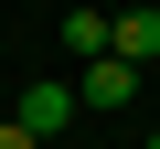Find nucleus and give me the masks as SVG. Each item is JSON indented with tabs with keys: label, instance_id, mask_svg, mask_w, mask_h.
Wrapping results in <instances>:
<instances>
[{
	"label": "nucleus",
	"instance_id": "7ed1b4c3",
	"mask_svg": "<svg viewBox=\"0 0 160 149\" xmlns=\"http://www.w3.org/2000/svg\"><path fill=\"white\" fill-rule=\"evenodd\" d=\"M107 53L149 64V53H160V11H118V22H107Z\"/></svg>",
	"mask_w": 160,
	"mask_h": 149
},
{
	"label": "nucleus",
	"instance_id": "f03ea898",
	"mask_svg": "<svg viewBox=\"0 0 160 149\" xmlns=\"http://www.w3.org/2000/svg\"><path fill=\"white\" fill-rule=\"evenodd\" d=\"M75 96H86V107H128V96H139V64H128V53H96V64H75Z\"/></svg>",
	"mask_w": 160,
	"mask_h": 149
},
{
	"label": "nucleus",
	"instance_id": "39448f33",
	"mask_svg": "<svg viewBox=\"0 0 160 149\" xmlns=\"http://www.w3.org/2000/svg\"><path fill=\"white\" fill-rule=\"evenodd\" d=\"M0 149H43V138H32V128H0Z\"/></svg>",
	"mask_w": 160,
	"mask_h": 149
},
{
	"label": "nucleus",
	"instance_id": "423d86ee",
	"mask_svg": "<svg viewBox=\"0 0 160 149\" xmlns=\"http://www.w3.org/2000/svg\"><path fill=\"white\" fill-rule=\"evenodd\" d=\"M149 149H160V138H149Z\"/></svg>",
	"mask_w": 160,
	"mask_h": 149
},
{
	"label": "nucleus",
	"instance_id": "20e7f679",
	"mask_svg": "<svg viewBox=\"0 0 160 149\" xmlns=\"http://www.w3.org/2000/svg\"><path fill=\"white\" fill-rule=\"evenodd\" d=\"M64 53L96 64V53H107V11H64Z\"/></svg>",
	"mask_w": 160,
	"mask_h": 149
},
{
	"label": "nucleus",
	"instance_id": "f257e3e1",
	"mask_svg": "<svg viewBox=\"0 0 160 149\" xmlns=\"http://www.w3.org/2000/svg\"><path fill=\"white\" fill-rule=\"evenodd\" d=\"M75 107H86V96H75L64 74H43V85H22V107H11V128H32V138H53V128H75Z\"/></svg>",
	"mask_w": 160,
	"mask_h": 149
}]
</instances>
